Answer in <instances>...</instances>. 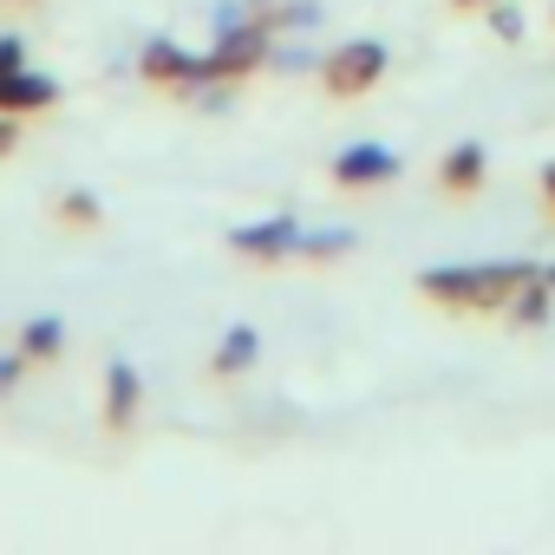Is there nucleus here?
<instances>
[{
	"label": "nucleus",
	"mask_w": 555,
	"mask_h": 555,
	"mask_svg": "<svg viewBox=\"0 0 555 555\" xmlns=\"http://www.w3.org/2000/svg\"><path fill=\"white\" fill-rule=\"evenodd\" d=\"M535 261H477V268H431L425 295L431 301H464V308H503L509 295H522V282H535Z\"/></svg>",
	"instance_id": "1"
},
{
	"label": "nucleus",
	"mask_w": 555,
	"mask_h": 555,
	"mask_svg": "<svg viewBox=\"0 0 555 555\" xmlns=\"http://www.w3.org/2000/svg\"><path fill=\"white\" fill-rule=\"evenodd\" d=\"M379 73H386V47H379V40H353V47H340V53L327 60V86H334L340 99L379 86Z\"/></svg>",
	"instance_id": "2"
},
{
	"label": "nucleus",
	"mask_w": 555,
	"mask_h": 555,
	"mask_svg": "<svg viewBox=\"0 0 555 555\" xmlns=\"http://www.w3.org/2000/svg\"><path fill=\"white\" fill-rule=\"evenodd\" d=\"M261 53H268L261 27H242V34H229V40L216 47V60H196V73H190V79H235V73H248Z\"/></svg>",
	"instance_id": "3"
},
{
	"label": "nucleus",
	"mask_w": 555,
	"mask_h": 555,
	"mask_svg": "<svg viewBox=\"0 0 555 555\" xmlns=\"http://www.w3.org/2000/svg\"><path fill=\"white\" fill-rule=\"evenodd\" d=\"M334 177L340 183H386V177H399V157L379 151V144H353V151L334 157Z\"/></svg>",
	"instance_id": "4"
},
{
	"label": "nucleus",
	"mask_w": 555,
	"mask_h": 555,
	"mask_svg": "<svg viewBox=\"0 0 555 555\" xmlns=\"http://www.w3.org/2000/svg\"><path fill=\"white\" fill-rule=\"evenodd\" d=\"M34 105H53V79L40 73H0V112H34Z\"/></svg>",
	"instance_id": "5"
},
{
	"label": "nucleus",
	"mask_w": 555,
	"mask_h": 555,
	"mask_svg": "<svg viewBox=\"0 0 555 555\" xmlns=\"http://www.w3.org/2000/svg\"><path fill=\"white\" fill-rule=\"evenodd\" d=\"M295 242H301V229H295L288 216L255 222V229H235V248H242V255H282V248H295Z\"/></svg>",
	"instance_id": "6"
},
{
	"label": "nucleus",
	"mask_w": 555,
	"mask_h": 555,
	"mask_svg": "<svg viewBox=\"0 0 555 555\" xmlns=\"http://www.w3.org/2000/svg\"><path fill=\"white\" fill-rule=\"evenodd\" d=\"M477 183H483V151H477V144H457V151L444 157V190L464 196V190H477Z\"/></svg>",
	"instance_id": "7"
},
{
	"label": "nucleus",
	"mask_w": 555,
	"mask_h": 555,
	"mask_svg": "<svg viewBox=\"0 0 555 555\" xmlns=\"http://www.w3.org/2000/svg\"><path fill=\"white\" fill-rule=\"evenodd\" d=\"M144 73H151V79H190V73H196V60H183L177 47H164V40H157V47L144 53Z\"/></svg>",
	"instance_id": "8"
},
{
	"label": "nucleus",
	"mask_w": 555,
	"mask_h": 555,
	"mask_svg": "<svg viewBox=\"0 0 555 555\" xmlns=\"http://www.w3.org/2000/svg\"><path fill=\"white\" fill-rule=\"evenodd\" d=\"M255 347H261V340H255V327H229V340H222L216 366H222V373H235V366H248V360H255Z\"/></svg>",
	"instance_id": "9"
},
{
	"label": "nucleus",
	"mask_w": 555,
	"mask_h": 555,
	"mask_svg": "<svg viewBox=\"0 0 555 555\" xmlns=\"http://www.w3.org/2000/svg\"><path fill=\"white\" fill-rule=\"evenodd\" d=\"M131 412H138V373L131 366H112V418L125 425Z\"/></svg>",
	"instance_id": "10"
},
{
	"label": "nucleus",
	"mask_w": 555,
	"mask_h": 555,
	"mask_svg": "<svg viewBox=\"0 0 555 555\" xmlns=\"http://www.w3.org/2000/svg\"><path fill=\"white\" fill-rule=\"evenodd\" d=\"M548 314V282H542V274H535V282H522V301H516V321L522 327H535Z\"/></svg>",
	"instance_id": "11"
},
{
	"label": "nucleus",
	"mask_w": 555,
	"mask_h": 555,
	"mask_svg": "<svg viewBox=\"0 0 555 555\" xmlns=\"http://www.w3.org/2000/svg\"><path fill=\"white\" fill-rule=\"evenodd\" d=\"M21 347H27V353H34V360H47V353H60V321H34V327H27V340H21Z\"/></svg>",
	"instance_id": "12"
},
{
	"label": "nucleus",
	"mask_w": 555,
	"mask_h": 555,
	"mask_svg": "<svg viewBox=\"0 0 555 555\" xmlns=\"http://www.w3.org/2000/svg\"><path fill=\"white\" fill-rule=\"evenodd\" d=\"M490 27H496L503 40H516V34H522V14H516V8H503V0H490Z\"/></svg>",
	"instance_id": "13"
},
{
	"label": "nucleus",
	"mask_w": 555,
	"mask_h": 555,
	"mask_svg": "<svg viewBox=\"0 0 555 555\" xmlns=\"http://www.w3.org/2000/svg\"><path fill=\"white\" fill-rule=\"evenodd\" d=\"M0 73H21V47L14 40H0Z\"/></svg>",
	"instance_id": "14"
},
{
	"label": "nucleus",
	"mask_w": 555,
	"mask_h": 555,
	"mask_svg": "<svg viewBox=\"0 0 555 555\" xmlns=\"http://www.w3.org/2000/svg\"><path fill=\"white\" fill-rule=\"evenodd\" d=\"M14 138H21V131H14V118L0 112V151H14Z\"/></svg>",
	"instance_id": "15"
},
{
	"label": "nucleus",
	"mask_w": 555,
	"mask_h": 555,
	"mask_svg": "<svg viewBox=\"0 0 555 555\" xmlns=\"http://www.w3.org/2000/svg\"><path fill=\"white\" fill-rule=\"evenodd\" d=\"M14 379H21V366H14V360H0V392H8Z\"/></svg>",
	"instance_id": "16"
},
{
	"label": "nucleus",
	"mask_w": 555,
	"mask_h": 555,
	"mask_svg": "<svg viewBox=\"0 0 555 555\" xmlns=\"http://www.w3.org/2000/svg\"><path fill=\"white\" fill-rule=\"evenodd\" d=\"M542 183H548V203H555V164H548V177H542Z\"/></svg>",
	"instance_id": "17"
},
{
	"label": "nucleus",
	"mask_w": 555,
	"mask_h": 555,
	"mask_svg": "<svg viewBox=\"0 0 555 555\" xmlns=\"http://www.w3.org/2000/svg\"><path fill=\"white\" fill-rule=\"evenodd\" d=\"M542 282H548V295H555V268H548V274H542Z\"/></svg>",
	"instance_id": "18"
},
{
	"label": "nucleus",
	"mask_w": 555,
	"mask_h": 555,
	"mask_svg": "<svg viewBox=\"0 0 555 555\" xmlns=\"http://www.w3.org/2000/svg\"><path fill=\"white\" fill-rule=\"evenodd\" d=\"M457 8H477V0H457Z\"/></svg>",
	"instance_id": "19"
}]
</instances>
